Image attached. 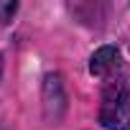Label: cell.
<instances>
[{"label": "cell", "instance_id": "1", "mask_svg": "<svg viewBox=\"0 0 130 130\" xmlns=\"http://www.w3.org/2000/svg\"><path fill=\"white\" fill-rule=\"evenodd\" d=\"M100 122L105 130H130V87L125 74L105 79Z\"/></svg>", "mask_w": 130, "mask_h": 130}, {"label": "cell", "instance_id": "2", "mask_svg": "<svg viewBox=\"0 0 130 130\" xmlns=\"http://www.w3.org/2000/svg\"><path fill=\"white\" fill-rule=\"evenodd\" d=\"M89 72L94 77H100L102 82L110 79V77H117L122 74V56L115 46H102L92 54V61H89Z\"/></svg>", "mask_w": 130, "mask_h": 130}, {"label": "cell", "instance_id": "3", "mask_svg": "<svg viewBox=\"0 0 130 130\" xmlns=\"http://www.w3.org/2000/svg\"><path fill=\"white\" fill-rule=\"evenodd\" d=\"M18 10V3H0V23H8Z\"/></svg>", "mask_w": 130, "mask_h": 130}]
</instances>
